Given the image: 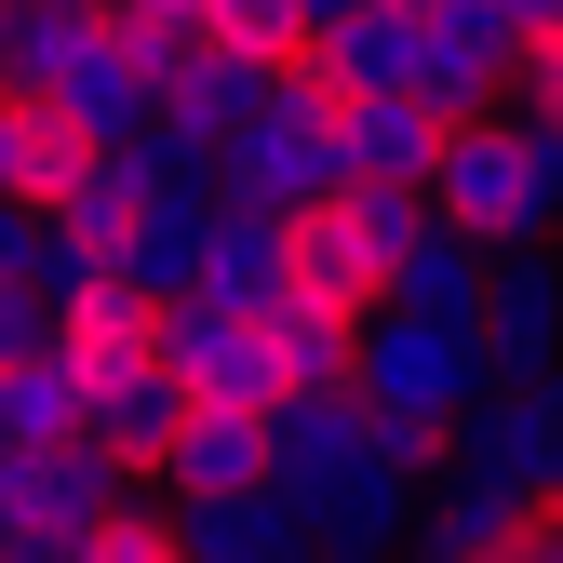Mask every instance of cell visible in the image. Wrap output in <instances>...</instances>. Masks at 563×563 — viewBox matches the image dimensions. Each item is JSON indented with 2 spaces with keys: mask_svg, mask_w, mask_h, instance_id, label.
Wrapping results in <instances>:
<instances>
[{
  "mask_svg": "<svg viewBox=\"0 0 563 563\" xmlns=\"http://www.w3.org/2000/svg\"><path fill=\"white\" fill-rule=\"evenodd\" d=\"M41 216H54L67 242H81L95 268H108V255H121V229H134V216H148V175H134V148H95L81 175H67V188L41 201Z\"/></svg>",
  "mask_w": 563,
  "mask_h": 563,
  "instance_id": "20",
  "label": "cell"
},
{
  "mask_svg": "<svg viewBox=\"0 0 563 563\" xmlns=\"http://www.w3.org/2000/svg\"><path fill=\"white\" fill-rule=\"evenodd\" d=\"M335 188H349V162H335V95L309 81V67H268L255 121L229 134V201H255V216H322Z\"/></svg>",
  "mask_w": 563,
  "mask_h": 563,
  "instance_id": "4",
  "label": "cell"
},
{
  "mask_svg": "<svg viewBox=\"0 0 563 563\" xmlns=\"http://www.w3.org/2000/svg\"><path fill=\"white\" fill-rule=\"evenodd\" d=\"M95 14H134V0H95Z\"/></svg>",
  "mask_w": 563,
  "mask_h": 563,
  "instance_id": "34",
  "label": "cell"
},
{
  "mask_svg": "<svg viewBox=\"0 0 563 563\" xmlns=\"http://www.w3.org/2000/svg\"><path fill=\"white\" fill-rule=\"evenodd\" d=\"M121 497H134V470H121L95 430H67V443H14V470H0V523H14V537H95Z\"/></svg>",
  "mask_w": 563,
  "mask_h": 563,
  "instance_id": "5",
  "label": "cell"
},
{
  "mask_svg": "<svg viewBox=\"0 0 563 563\" xmlns=\"http://www.w3.org/2000/svg\"><path fill=\"white\" fill-rule=\"evenodd\" d=\"M483 268H497V255H483L470 229H443V216H430V229H416V242L389 255V309H430V322H470V309H483Z\"/></svg>",
  "mask_w": 563,
  "mask_h": 563,
  "instance_id": "18",
  "label": "cell"
},
{
  "mask_svg": "<svg viewBox=\"0 0 563 563\" xmlns=\"http://www.w3.org/2000/svg\"><path fill=\"white\" fill-rule=\"evenodd\" d=\"M201 216H216V201H148V216H134L121 229V282H134V296H148V309H175V296H201Z\"/></svg>",
  "mask_w": 563,
  "mask_h": 563,
  "instance_id": "19",
  "label": "cell"
},
{
  "mask_svg": "<svg viewBox=\"0 0 563 563\" xmlns=\"http://www.w3.org/2000/svg\"><path fill=\"white\" fill-rule=\"evenodd\" d=\"M363 430H376V416H363V389H349V376H335V389H282V402H268V483L335 470Z\"/></svg>",
  "mask_w": 563,
  "mask_h": 563,
  "instance_id": "17",
  "label": "cell"
},
{
  "mask_svg": "<svg viewBox=\"0 0 563 563\" xmlns=\"http://www.w3.org/2000/svg\"><path fill=\"white\" fill-rule=\"evenodd\" d=\"M296 14H309V27H335V14H376V0H296Z\"/></svg>",
  "mask_w": 563,
  "mask_h": 563,
  "instance_id": "32",
  "label": "cell"
},
{
  "mask_svg": "<svg viewBox=\"0 0 563 563\" xmlns=\"http://www.w3.org/2000/svg\"><path fill=\"white\" fill-rule=\"evenodd\" d=\"M510 54H523V27L497 14V0H416V95H430L443 121L510 108Z\"/></svg>",
  "mask_w": 563,
  "mask_h": 563,
  "instance_id": "6",
  "label": "cell"
},
{
  "mask_svg": "<svg viewBox=\"0 0 563 563\" xmlns=\"http://www.w3.org/2000/svg\"><path fill=\"white\" fill-rule=\"evenodd\" d=\"M0 563H95L81 537H0Z\"/></svg>",
  "mask_w": 563,
  "mask_h": 563,
  "instance_id": "30",
  "label": "cell"
},
{
  "mask_svg": "<svg viewBox=\"0 0 563 563\" xmlns=\"http://www.w3.org/2000/svg\"><path fill=\"white\" fill-rule=\"evenodd\" d=\"M67 430H81V363H67V335H41L0 363V443H67Z\"/></svg>",
  "mask_w": 563,
  "mask_h": 563,
  "instance_id": "21",
  "label": "cell"
},
{
  "mask_svg": "<svg viewBox=\"0 0 563 563\" xmlns=\"http://www.w3.org/2000/svg\"><path fill=\"white\" fill-rule=\"evenodd\" d=\"M550 27H563V0H550Z\"/></svg>",
  "mask_w": 563,
  "mask_h": 563,
  "instance_id": "36",
  "label": "cell"
},
{
  "mask_svg": "<svg viewBox=\"0 0 563 563\" xmlns=\"http://www.w3.org/2000/svg\"><path fill=\"white\" fill-rule=\"evenodd\" d=\"M523 523H537V497H510V483H483V470H430V497H416V563H497Z\"/></svg>",
  "mask_w": 563,
  "mask_h": 563,
  "instance_id": "15",
  "label": "cell"
},
{
  "mask_svg": "<svg viewBox=\"0 0 563 563\" xmlns=\"http://www.w3.org/2000/svg\"><path fill=\"white\" fill-rule=\"evenodd\" d=\"M349 389H363V416L389 443H416L443 470V443H456V416L483 402V335L470 322H430V309H363L349 322Z\"/></svg>",
  "mask_w": 563,
  "mask_h": 563,
  "instance_id": "1",
  "label": "cell"
},
{
  "mask_svg": "<svg viewBox=\"0 0 563 563\" xmlns=\"http://www.w3.org/2000/svg\"><path fill=\"white\" fill-rule=\"evenodd\" d=\"M201 41H229V54H255V67H296L309 14H296V0H216V14H201Z\"/></svg>",
  "mask_w": 563,
  "mask_h": 563,
  "instance_id": "25",
  "label": "cell"
},
{
  "mask_svg": "<svg viewBox=\"0 0 563 563\" xmlns=\"http://www.w3.org/2000/svg\"><path fill=\"white\" fill-rule=\"evenodd\" d=\"M0 470H14V443H0Z\"/></svg>",
  "mask_w": 563,
  "mask_h": 563,
  "instance_id": "35",
  "label": "cell"
},
{
  "mask_svg": "<svg viewBox=\"0 0 563 563\" xmlns=\"http://www.w3.org/2000/svg\"><path fill=\"white\" fill-rule=\"evenodd\" d=\"M537 148H550V216H563V121H537Z\"/></svg>",
  "mask_w": 563,
  "mask_h": 563,
  "instance_id": "31",
  "label": "cell"
},
{
  "mask_svg": "<svg viewBox=\"0 0 563 563\" xmlns=\"http://www.w3.org/2000/svg\"><path fill=\"white\" fill-rule=\"evenodd\" d=\"M41 335H54V309L27 296V282H0V363H14V349H41Z\"/></svg>",
  "mask_w": 563,
  "mask_h": 563,
  "instance_id": "28",
  "label": "cell"
},
{
  "mask_svg": "<svg viewBox=\"0 0 563 563\" xmlns=\"http://www.w3.org/2000/svg\"><path fill=\"white\" fill-rule=\"evenodd\" d=\"M95 41V0H14L0 14V95H54V67Z\"/></svg>",
  "mask_w": 563,
  "mask_h": 563,
  "instance_id": "23",
  "label": "cell"
},
{
  "mask_svg": "<svg viewBox=\"0 0 563 563\" xmlns=\"http://www.w3.org/2000/svg\"><path fill=\"white\" fill-rule=\"evenodd\" d=\"M296 67L349 108V95H416V14L402 0H376V14H335V27H309L296 41Z\"/></svg>",
  "mask_w": 563,
  "mask_h": 563,
  "instance_id": "12",
  "label": "cell"
},
{
  "mask_svg": "<svg viewBox=\"0 0 563 563\" xmlns=\"http://www.w3.org/2000/svg\"><path fill=\"white\" fill-rule=\"evenodd\" d=\"M510 389L537 402V443H550V483H563V363H550V376H510Z\"/></svg>",
  "mask_w": 563,
  "mask_h": 563,
  "instance_id": "29",
  "label": "cell"
},
{
  "mask_svg": "<svg viewBox=\"0 0 563 563\" xmlns=\"http://www.w3.org/2000/svg\"><path fill=\"white\" fill-rule=\"evenodd\" d=\"M430 216H443V229H470L483 255L550 242L563 216H550V148H537V121H510V108L443 121V148H430Z\"/></svg>",
  "mask_w": 563,
  "mask_h": 563,
  "instance_id": "2",
  "label": "cell"
},
{
  "mask_svg": "<svg viewBox=\"0 0 563 563\" xmlns=\"http://www.w3.org/2000/svg\"><path fill=\"white\" fill-rule=\"evenodd\" d=\"M81 430L121 456V470H162V443L188 430V389L162 349H134V363H81Z\"/></svg>",
  "mask_w": 563,
  "mask_h": 563,
  "instance_id": "10",
  "label": "cell"
},
{
  "mask_svg": "<svg viewBox=\"0 0 563 563\" xmlns=\"http://www.w3.org/2000/svg\"><path fill=\"white\" fill-rule=\"evenodd\" d=\"M175 550L188 563H309V523L282 510L268 483L255 497H175Z\"/></svg>",
  "mask_w": 563,
  "mask_h": 563,
  "instance_id": "16",
  "label": "cell"
},
{
  "mask_svg": "<svg viewBox=\"0 0 563 563\" xmlns=\"http://www.w3.org/2000/svg\"><path fill=\"white\" fill-rule=\"evenodd\" d=\"M470 335H483V376H550V363H563V255L510 242L497 268H483Z\"/></svg>",
  "mask_w": 563,
  "mask_h": 563,
  "instance_id": "8",
  "label": "cell"
},
{
  "mask_svg": "<svg viewBox=\"0 0 563 563\" xmlns=\"http://www.w3.org/2000/svg\"><path fill=\"white\" fill-rule=\"evenodd\" d=\"M510 121H563V27H537L510 54Z\"/></svg>",
  "mask_w": 563,
  "mask_h": 563,
  "instance_id": "26",
  "label": "cell"
},
{
  "mask_svg": "<svg viewBox=\"0 0 563 563\" xmlns=\"http://www.w3.org/2000/svg\"><path fill=\"white\" fill-rule=\"evenodd\" d=\"M0 537H14V523H0Z\"/></svg>",
  "mask_w": 563,
  "mask_h": 563,
  "instance_id": "37",
  "label": "cell"
},
{
  "mask_svg": "<svg viewBox=\"0 0 563 563\" xmlns=\"http://www.w3.org/2000/svg\"><path fill=\"white\" fill-rule=\"evenodd\" d=\"M175 563H188V550H175Z\"/></svg>",
  "mask_w": 563,
  "mask_h": 563,
  "instance_id": "38",
  "label": "cell"
},
{
  "mask_svg": "<svg viewBox=\"0 0 563 563\" xmlns=\"http://www.w3.org/2000/svg\"><path fill=\"white\" fill-rule=\"evenodd\" d=\"M201 296L216 309H282L296 296V216H255V201H216L201 216Z\"/></svg>",
  "mask_w": 563,
  "mask_h": 563,
  "instance_id": "11",
  "label": "cell"
},
{
  "mask_svg": "<svg viewBox=\"0 0 563 563\" xmlns=\"http://www.w3.org/2000/svg\"><path fill=\"white\" fill-rule=\"evenodd\" d=\"M296 296L335 309V322H363V309H376V255H363V229H349L335 201H322V216H296Z\"/></svg>",
  "mask_w": 563,
  "mask_h": 563,
  "instance_id": "22",
  "label": "cell"
},
{
  "mask_svg": "<svg viewBox=\"0 0 563 563\" xmlns=\"http://www.w3.org/2000/svg\"><path fill=\"white\" fill-rule=\"evenodd\" d=\"M497 14H510V27H523V41H537V27H550V0H497Z\"/></svg>",
  "mask_w": 563,
  "mask_h": 563,
  "instance_id": "33",
  "label": "cell"
},
{
  "mask_svg": "<svg viewBox=\"0 0 563 563\" xmlns=\"http://www.w3.org/2000/svg\"><path fill=\"white\" fill-rule=\"evenodd\" d=\"M430 148H443V108H430V95H349V108H335L349 188H430Z\"/></svg>",
  "mask_w": 563,
  "mask_h": 563,
  "instance_id": "13",
  "label": "cell"
},
{
  "mask_svg": "<svg viewBox=\"0 0 563 563\" xmlns=\"http://www.w3.org/2000/svg\"><path fill=\"white\" fill-rule=\"evenodd\" d=\"M162 497H255L268 483V416H242V402H188V430L162 443Z\"/></svg>",
  "mask_w": 563,
  "mask_h": 563,
  "instance_id": "14",
  "label": "cell"
},
{
  "mask_svg": "<svg viewBox=\"0 0 563 563\" xmlns=\"http://www.w3.org/2000/svg\"><path fill=\"white\" fill-rule=\"evenodd\" d=\"M67 134H95V148H121L134 121H148V27L134 14H95V41L54 67V95H41Z\"/></svg>",
  "mask_w": 563,
  "mask_h": 563,
  "instance_id": "9",
  "label": "cell"
},
{
  "mask_svg": "<svg viewBox=\"0 0 563 563\" xmlns=\"http://www.w3.org/2000/svg\"><path fill=\"white\" fill-rule=\"evenodd\" d=\"M268 363H282V389H335V376H349V322L309 309V296H282V309H268Z\"/></svg>",
  "mask_w": 563,
  "mask_h": 563,
  "instance_id": "24",
  "label": "cell"
},
{
  "mask_svg": "<svg viewBox=\"0 0 563 563\" xmlns=\"http://www.w3.org/2000/svg\"><path fill=\"white\" fill-rule=\"evenodd\" d=\"M416 483H430V456L389 443V430H363L335 470L268 483V497L309 523V563H402V550H416Z\"/></svg>",
  "mask_w": 563,
  "mask_h": 563,
  "instance_id": "3",
  "label": "cell"
},
{
  "mask_svg": "<svg viewBox=\"0 0 563 563\" xmlns=\"http://www.w3.org/2000/svg\"><path fill=\"white\" fill-rule=\"evenodd\" d=\"M162 363H175V389H188V402H242V416H268V402H282L268 322H255V309H216V296H175V309H162Z\"/></svg>",
  "mask_w": 563,
  "mask_h": 563,
  "instance_id": "7",
  "label": "cell"
},
{
  "mask_svg": "<svg viewBox=\"0 0 563 563\" xmlns=\"http://www.w3.org/2000/svg\"><path fill=\"white\" fill-rule=\"evenodd\" d=\"M27 148H41V95H0V201H27Z\"/></svg>",
  "mask_w": 563,
  "mask_h": 563,
  "instance_id": "27",
  "label": "cell"
}]
</instances>
